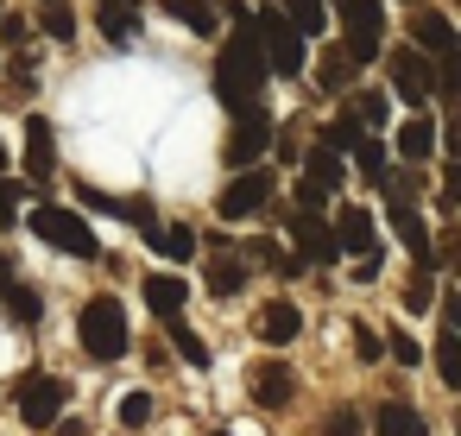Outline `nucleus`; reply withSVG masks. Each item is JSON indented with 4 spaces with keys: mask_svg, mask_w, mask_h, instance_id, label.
<instances>
[{
    "mask_svg": "<svg viewBox=\"0 0 461 436\" xmlns=\"http://www.w3.org/2000/svg\"><path fill=\"white\" fill-rule=\"evenodd\" d=\"M354 165H360V177H366V184H379V177L392 171V146H385V140H366V146L354 152Z\"/></svg>",
    "mask_w": 461,
    "mask_h": 436,
    "instance_id": "c756f323",
    "label": "nucleus"
},
{
    "mask_svg": "<svg viewBox=\"0 0 461 436\" xmlns=\"http://www.w3.org/2000/svg\"><path fill=\"white\" fill-rule=\"evenodd\" d=\"M0 39H7V45H26V20H0Z\"/></svg>",
    "mask_w": 461,
    "mask_h": 436,
    "instance_id": "a19ab883",
    "label": "nucleus"
},
{
    "mask_svg": "<svg viewBox=\"0 0 461 436\" xmlns=\"http://www.w3.org/2000/svg\"><path fill=\"white\" fill-rule=\"evenodd\" d=\"M14 404H20V417H26L32 430H51V423L64 417V404H70V386H64L58 373H20Z\"/></svg>",
    "mask_w": 461,
    "mask_h": 436,
    "instance_id": "0eeeda50",
    "label": "nucleus"
},
{
    "mask_svg": "<svg viewBox=\"0 0 461 436\" xmlns=\"http://www.w3.org/2000/svg\"><path fill=\"white\" fill-rule=\"evenodd\" d=\"M165 335H171V348H177V354H184L190 367H209V360H215V354H209V341H203V335H196L190 322H171Z\"/></svg>",
    "mask_w": 461,
    "mask_h": 436,
    "instance_id": "cd10ccee",
    "label": "nucleus"
},
{
    "mask_svg": "<svg viewBox=\"0 0 461 436\" xmlns=\"http://www.w3.org/2000/svg\"><path fill=\"white\" fill-rule=\"evenodd\" d=\"M335 14H341V32H348L341 51L354 58V70L385 58V0H335Z\"/></svg>",
    "mask_w": 461,
    "mask_h": 436,
    "instance_id": "7ed1b4c3",
    "label": "nucleus"
},
{
    "mask_svg": "<svg viewBox=\"0 0 461 436\" xmlns=\"http://www.w3.org/2000/svg\"><path fill=\"white\" fill-rule=\"evenodd\" d=\"M354 354H360V367L385 360V341H379V329H373V322H354Z\"/></svg>",
    "mask_w": 461,
    "mask_h": 436,
    "instance_id": "72a5a7b5",
    "label": "nucleus"
},
{
    "mask_svg": "<svg viewBox=\"0 0 461 436\" xmlns=\"http://www.w3.org/2000/svg\"><path fill=\"white\" fill-rule=\"evenodd\" d=\"M51 436H89V430H83L77 417H58V423H51Z\"/></svg>",
    "mask_w": 461,
    "mask_h": 436,
    "instance_id": "79ce46f5",
    "label": "nucleus"
},
{
    "mask_svg": "<svg viewBox=\"0 0 461 436\" xmlns=\"http://www.w3.org/2000/svg\"><path fill=\"white\" fill-rule=\"evenodd\" d=\"M354 121H360L366 133L385 127V121H392V95H385V89H360V95H354Z\"/></svg>",
    "mask_w": 461,
    "mask_h": 436,
    "instance_id": "a878e982",
    "label": "nucleus"
},
{
    "mask_svg": "<svg viewBox=\"0 0 461 436\" xmlns=\"http://www.w3.org/2000/svg\"><path fill=\"white\" fill-rule=\"evenodd\" d=\"M278 14L297 26V39H322L329 32V7H322V0H285Z\"/></svg>",
    "mask_w": 461,
    "mask_h": 436,
    "instance_id": "b1692460",
    "label": "nucleus"
},
{
    "mask_svg": "<svg viewBox=\"0 0 461 436\" xmlns=\"http://www.w3.org/2000/svg\"><path fill=\"white\" fill-rule=\"evenodd\" d=\"M253 26H259L266 77H303V70H310V51H303L297 26H291V20H285L278 7H259V14H253Z\"/></svg>",
    "mask_w": 461,
    "mask_h": 436,
    "instance_id": "20e7f679",
    "label": "nucleus"
},
{
    "mask_svg": "<svg viewBox=\"0 0 461 436\" xmlns=\"http://www.w3.org/2000/svg\"><path fill=\"white\" fill-rule=\"evenodd\" d=\"M316 83H322V89H329V95H341V89H348V83H354V58H348V51H341V45H329V51H322V58H316Z\"/></svg>",
    "mask_w": 461,
    "mask_h": 436,
    "instance_id": "393cba45",
    "label": "nucleus"
},
{
    "mask_svg": "<svg viewBox=\"0 0 461 436\" xmlns=\"http://www.w3.org/2000/svg\"><path fill=\"white\" fill-rule=\"evenodd\" d=\"M291 241H297V253H303L310 266H335V259H341V253H335V234H329L322 215H291Z\"/></svg>",
    "mask_w": 461,
    "mask_h": 436,
    "instance_id": "ddd939ff",
    "label": "nucleus"
},
{
    "mask_svg": "<svg viewBox=\"0 0 461 436\" xmlns=\"http://www.w3.org/2000/svg\"><path fill=\"white\" fill-rule=\"evenodd\" d=\"M20 203H26V184H14V177H0V228H14Z\"/></svg>",
    "mask_w": 461,
    "mask_h": 436,
    "instance_id": "4c0bfd02",
    "label": "nucleus"
},
{
    "mask_svg": "<svg viewBox=\"0 0 461 436\" xmlns=\"http://www.w3.org/2000/svg\"><path fill=\"white\" fill-rule=\"evenodd\" d=\"M411 45H417L429 64H442V58H455V26H448L442 14H417V20H411Z\"/></svg>",
    "mask_w": 461,
    "mask_h": 436,
    "instance_id": "dca6fc26",
    "label": "nucleus"
},
{
    "mask_svg": "<svg viewBox=\"0 0 461 436\" xmlns=\"http://www.w3.org/2000/svg\"><path fill=\"white\" fill-rule=\"evenodd\" d=\"M51 165H58V152H51V121H45V114H26V177L45 184Z\"/></svg>",
    "mask_w": 461,
    "mask_h": 436,
    "instance_id": "a211bd4d",
    "label": "nucleus"
},
{
    "mask_svg": "<svg viewBox=\"0 0 461 436\" xmlns=\"http://www.w3.org/2000/svg\"><path fill=\"white\" fill-rule=\"evenodd\" d=\"M429 354H436V379H442V386L455 392V386H461V360H455V329H436V348H429Z\"/></svg>",
    "mask_w": 461,
    "mask_h": 436,
    "instance_id": "c85d7f7f",
    "label": "nucleus"
},
{
    "mask_svg": "<svg viewBox=\"0 0 461 436\" xmlns=\"http://www.w3.org/2000/svg\"><path fill=\"white\" fill-rule=\"evenodd\" d=\"M392 152H398L404 165H423V159H436V121H429V114H411V121H398V133H392Z\"/></svg>",
    "mask_w": 461,
    "mask_h": 436,
    "instance_id": "4468645a",
    "label": "nucleus"
},
{
    "mask_svg": "<svg viewBox=\"0 0 461 436\" xmlns=\"http://www.w3.org/2000/svg\"><path fill=\"white\" fill-rule=\"evenodd\" d=\"M341 177H348V159H335L329 146H310L303 184H310V190H322V196H335V190H341Z\"/></svg>",
    "mask_w": 461,
    "mask_h": 436,
    "instance_id": "412c9836",
    "label": "nucleus"
},
{
    "mask_svg": "<svg viewBox=\"0 0 461 436\" xmlns=\"http://www.w3.org/2000/svg\"><path fill=\"white\" fill-rule=\"evenodd\" d=\"M240 291H247L240 247H209V297H240Z\"/></svg>",
    "mask_w": 461,
    "mask_h": 436,
    "instance_id": "2eb2a0df",
    "label": "nucleus"
},
{
    "mask_svg": "<svg viewBox=\"0 0 461 436\" xmlns=\"http://www.w3.org/2000/svg\"><path fill=\"white\" fill-rule=\"evenodd\" d=\"M102 20V39L108 45H133L140 39V14H95Z\"/></svg>",
    "mask_w": 461,
    "mask_h": 436,
    "instance_id": "7c9ffc66",
    "label": "nucleus"
},
{
    "mask_svg": "<svg viewBox=\"0 0 461 436\" xmlns=\"http://www.w3.org/2000/svg\"><path fill=\"white\" fill-rule=\"evenodd\" d=\"M77 341H83L89 360H121L127 341H133V329H127V304L108 297V291H95V297L77 310Z\"/></svg>",
    "mask_w": 461,
    "mask_h": 436,
    "instance_id": "f03ea898",
    "label": "nucleus"
},
{
    "mask_svg": "<svg viewBox=\"0 0 461 436\" xmlns=\"http://www.w3.org/2000/svg\"><path fill=\"white\" fill-rule=\"evenodd\" d=\"M247 386H253V404H266V411H285V404L297 398V373H291V360H259V367L247 373Z\"/></svg>",
    "mask_w": 461,
    "mask_h": 436,
    "instance_id": "9d476101",
    "label": "nucleus"
},
{
    "mask_svg": "<svg viewBox=\"0 0 461 436\" xmlns=\"http://www.w3.org/2000/svg\"><path fill=\"white\" fill-rule=\"evenodd\" d=\"M0 297H7V316H14L20 329H32V322L45 316V297H39L32 285H20L14 272H7V278H0Z\"/></svg>",
    "mask_w": 461,
    "mask_h": 436,
    "instance_id": "4be33fe9",
    "label": "nucleus"
},
{
    "mask_svg": "<svg viewBox=\"0 0 461 436\" xmlns=\"http://www.w3.org/2000/svg\"><path fill=\"white\" fill-rule=\"evenodd\" d=\"M0 278H7V259H0Z\"/></svg>",
    "mask_w": 461,
    "mask_h": 436,
    "instance_id": "c03bdc74",
    "label": "nucleus"
},
{
    "mask_svg": "<svg viewBox=\"0 0 461 436\" xmlns=\"http://www.w3.org/2000/svg\"><path fill=\"white\" fill-rule=\"evenodd\" d=\"M366 140H373V133H366V127H360V121H354V114H335V121H329V127H322V146H329V152H335V159H354V152H360V146H366Z\"/></svg>",
    "mask_w": 461,
    "mask_h": 436,
    "instance_id": "5701e85b",
    "label": "nucleus"
},
{
    "mask_svg": "<svg viewBox=\"0 0 461 436\" xmlns=\"http://www.w3.org/2000/svg\"><path fill=\"white\" fill-rule=\"evenodd\" d=\"M266 203H272V171H234L215 196V215L221 222H253Z\"/></svg>",
    "mask_w": 461,
    "mask_h": 436,
    "instance_id": "6e6552de",
    "label": "nucleus"
},
{
    "mask_svg": "<svg viewBox=\"0 0 461 436\" xmlns=\"http://www.w3.org/2000/svg\"><path fill=\"white\" fill-rule=\"evenodd\" d=\"M429 304H436V272H417V278L404 285V310L417 316V310H429Z\"/></svg>",
    "mask_w": 461,
    "mask_h": 436,
    "instance_id": "473e14b6",
    "label": "nucleus"
},
{
    "mask_svg": "<svg viewBox=\"0 0 461 436\" xmlns=\"http://www.w3.org/2000/svg\"><path fill=\"white\" fill-rule=\"evenodd\" d=\"M39 26H45V32H51L58 45H70V39H77V14L64 7V0H51V7H45V20H39Z\"/></svg>",
    "mask_w": 461,
    "mask_h": 436,
    "instance_id": "2f4dec72",
    "label": "nucleus"
},
{
    "mask_svg": "<svg viewBox=\"0 0 461 436\" xmlns=\"http://www.w3.org/2000/svg\"><path fill=\"white\" fill-rule=\"evenodd\" d=\"M322 436H360V411L354 404H335L329 423H322Z\"/></svg>",
    "mask_w": 461,
    "mask_h": 436,
    "instance_id": "58836bf2",
    "label": "nucleus"
},
{
    "mask_svg": "<svg viewBox=\"0 0 461 436\" xmlns=\"http://www.w3.org/2000/svg\"><path fill=\"white\" fill-rule=\"evenodd\" d=\"M158 253H165L171 266H184V259H196V228H184V222H171V228L158 234Z\"/></svg>",
    "mask_w": 461,
    "mask_h": 436,
    "instance_id": "bb28decb",
    "label": "nucleus"
},
{
    "mask_svg": "<svg viewBox=\"0 0 461 436\" xmlns=\"http://www.w3.org/2000/svg\"><path fill=\"white\" fill-rule=\"evenodd\" d=\"M379 341H385V360H404V367H417V360H423V348H417L404 329H392V335H379Z\"/></svg>",
    "mask_w": 461,
    "mask_h": 436,
    "instance_id": "e433bc0d",
    "label": "nucleus"
},
{
    "mask_svg": "<svg viewBox=\"0 0 461 436\" xmlns=\"http://www.w3.org/2000/svg\"><path fill=\"white\" fill-rule=\"evenodd\" d=\"M140 297H146V310L171 329V322H184V297H190V285H184V278H171V272H152V278L140 285Z\"/></svg>",
    "mask_w": 461,
    "mask_h": 436,
    "instance_id": "f8f14e48",
    "label": "nucleus"
},
{
    "mask_svg": "<svg viewBox=\"0 0 461 436\" xmlns=\"http://www.w3.org/2000/svg\"><path fill=\"white\" fill-rule=\"evenodd\" d=\"M45 7H51V0H45Z\"/></svg>",
    "mask_w": 461,
    "mask_h": 436,
    "instance_id": "a18cd8bd",
    "label": "nucleus"
},
{
    "mask_svg": "<svg viewBox=\"0 0 461 436\" xmlns=\"http://www.w3.org/2000/svg\"><path fill=\"white\" fill-rule=\"evenodd\" d=\"M392 95H404L411 108L436 95V70H429L423 51H392Z\"/></svg>",
    "mask_w": 461,
    "mask_h": 436,
    "instance_id": "1a4fd4ad",
    "label": "nucleus"
},
{
    "mask_svg": "<svg viewBox=\"0 0 461 436\" xmlns=\"http://www.w3.org/2000/svg\"><path fill=\"white\" fill-rule=\"evenodd\" d=\"M0 177H7V146H0Z\"/></svg>",
    "mask_w": 461,
    "mask_h": 436,
    "instance_id": "37998d69",
    "label": "nucleus"
},
{
    "mask_svg": "<svg viewBox=\"0 0 461 436\" xmlns=\"http://www.w3.org/2000/svg\"><path fill=\"white\" fill-rule=\"evenodd\" d=\"M373 436H429V423H423L417 404H404V398H379V411H373Z\"/></svg>",
    "mask_w": 461,
    "mask_h": 436,
    "instance_id": "f3484780",
    "label": "nucleus"
},
{
    "mask_svg": "<svg viewBox=\"0 0 461 436\" xmlns=\"http://www.w3.org/2000/svg\"><path fill=\"white\" fill-rule=\"evenodd\" d=\"M158 7L184 26V32H196V39H215V26H221V14H215V0H158Z\"/></svg>",
    "mask_w": 461,
    "mask_h": 436,
    "instance_id": "aec40b11",
    "label": "nucleus"
},
{
    "mask_svg": "<svg viewBox=\"0 0 461 436\" xmlns=\"http://www.w3.org/2000/svg\"><path fill=\"white\" fill-rule=\"evenodd\" d=\"M32 234H39L45 247H64L70 259H102L95 228H89L77 209H64V203H39V209H32Z\"/></svg>",
    "mask_w": 461,
    "mask_h": 436,
    "instance_id": "39448f33",
    "label": "nucleus"
},
{
    "mask_svg": "<svg viewBox=\"0 0 461 436\" xmlns=\"http://www.w3.org/2000/svg\"><path fill=\"white\" fill-rule=\"evenodd\" d=\"M77 203L95 209V215H114V222H121V196H108V190H95V184H77Z\"/></svg>",
    "mask_w": 461,
    "mask_h": 436,
    "instance_id": "c9c22d12",
    "label": "nucleus"
},
{
    "mask_svg": "<svg viewBox=\"0 0 461 436\" xmlns=\"http://www.w3.org/2000/svg\"><path fill=\"white\" fill-rule=\"evenodd\" d=\"M259 335H266L272 348H291V341L303 335V310H297V304H285V297H278V304H266V310H259Z\"/></svg>",
    "mask_w": 461,
    "mask_h": 436,
    "instance_id": "6ab92c4d",
    "label": "nucleus"
},
{
    "mask_svg": "<svg viewBox=\"0 0 461 436\" xmlns=\"http://www.w3.org/2000/svg\"><path fill=\"white\" fill-rule=\"evenodd\" d=\"M121 423H127V430H146V423H152V392H127V398H121Z\"/></svg>",
    "mask_w": 461,
    "mask_h": 436,
    "instance_id": "f704fd0d",
    "label": "nucleus"
},
{
    "mask_svg": "<svg viewBox=\"0 0 461 436\" xmlns=\"http://www.w3.org/2000/svg\"><path fill=\"white\" fill-rule=\"evenodd\" d=\"M329 234H335V253H354V259L379 253V228H373V215H366V209H341Z\"/></svg>",
    "mask_w": 461,
    "mask_h": 436,
    "instance_id": "9b49d317",
    "label": "nucleus"
},
{
    "mask_svg": "<svg viewBox=\"0 0 461 436\" xmlns=\"http://www.w3.org/2000/svg\"><path fill=\"white\" fill-rule=\"evenodd\" d=\"M215 95L228 102V114L266 102V51H259V26H253V14H247V20L234 26V39L215 51Z\"/></svg>",
    "mask_w": 461,
    "mask_h": 436,
    "instance_id": "f257e3e1",
    "label": "nucleus"
},
{
    "mask_svg": "<svg viewBox=\"0 0 461 436\" xmlns=\"http://www.w3.org/2000/svg\"><path fill=\"white\" fill-rule=\"evenodd\" d=\"M146 0H95V14H140Z\"/></svg>",
    "mask_w": 461,
    "mask_h": 436,
    "instance_id": "ea45409f",
    "label": "nucleus"
},
{
    "mask_svg": "<svg viewBox=\"0 0 461 436\" xmlns=\"http://www.w3.org/2000/svg\"><path fill=\"white\" fill-rule=\"evenodd\" d=\"M259 152H272V108L266 102L259 108H240L234 127H228V140H221V159L234 171H259Z\"/></svg>",
    "mask_w": 461,
    "mask_h": 436,
    "instance_id": "423d86ee",
    "label": "nucleus"
}]
</instances>
